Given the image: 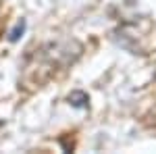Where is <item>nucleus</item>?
I'll use <instances>...</instances> for the list:
<instances>
[{"mask_svg": "<svg viewBox=\"0 0 156 154\" xmlns=\"http://www.w3.org/2000/svg\"><path fill=\"white\" fill-rule=\"evenodd\" d=\"M87 94L85 92H79V90H75V92H71L69 94V102H71L75 108H85L87 106Z\"/></svg>", "mask_w": 156, "mask_h": 154, "instance_id": "1", "label": "nucleus"}, {"mask_svg": "<svg viewBox=\"0 0 156 154\" xmlns=\"http://www.w3.org/2000/svg\"><path fill=\"white\" fill-rule=\"evenodd\" d=\"M23 31H25V21L21 19V21H19V23H17V25H15V27L11 29V34H9V40H11V42H17L19 38L23 36Z\"/></svg>", "mask_w": 156, "mask_h": 154, "instance_id": "2", "label": "nucleus"}]
</instances>
